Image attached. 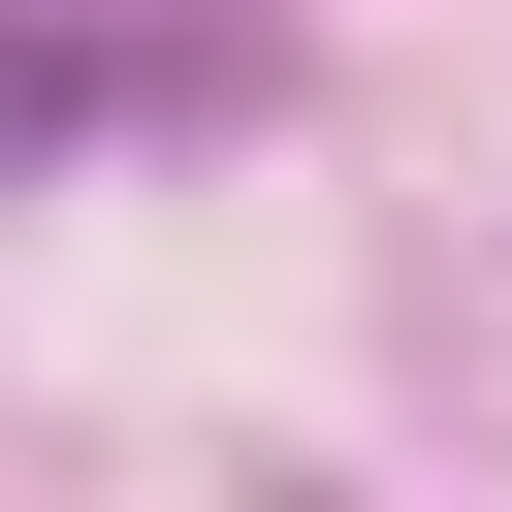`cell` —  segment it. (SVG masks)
Listing matches in <instances>:
<instances>
[{
    "label": "cell",
    "mask_w": 512,
    "mask_h": 512,
    "mask_svg": "<svg viewBox=\"0 0 512 512\" xmlns=\"http://www.w3.org/2000/svg\"><path fill=\"white\" fill-rule=\"evenodd\" d=\"M64 128H96V32H64V0H0V160H64Z\"/></svg>",
    "instance_id": "6da1fadb"
}]
</instances>
